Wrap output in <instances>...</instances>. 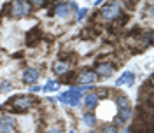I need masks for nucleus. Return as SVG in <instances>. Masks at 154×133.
Returning a JSON list of instances; mask_svg holds the SVG:
<instances>
[{
  "mask_svg": "<svg viewBox=\"0 0 154 133\" xmlns=\"http://www.w3.org/2000/svg\"><path fill=\"white\" fill-rule=\"evenodd\" d=\"M86 14H88V9H79V11H77V19H79V21H82V19L86 18Z\"/></svg>",
  "mask_w": 154,
  "mask_h": 133,
  "instance_id": "obj_18",
  "label": "nucleus"
},
{
  "mask_svg": "<svg viewBox=\"0 0 154 133\" xmlns=\"http://www.w3.org/2000/svg\"><path fill=\"white\" fill-rule=\"evenodd\" d=\"M60 89V82L56 81H49L46 86H42V91H58Z\"/></svg>",
  "mask_w": 154,
  "mask_h": 133,
  "instance_id": "obj_16",
  "label": "nucleus"
},
{
  "mask_svg": "<svg viewBox=\"0 0 154 133\" xmlns=\"http://www.w3.org/2000/svg\"><path fill=\"white\" fill-rule=\"evenodd\" d=\"M119 11H121V7H119L117 2H107L105 5L100 9V16H102L103 21H112V19H117Z\"/></svg>",
  "mask_w": 154,
  "mask_h": 133,
  "instance_id": "obj_3",
  "label": "nucleus"
},
{
  "mask_svg": "<svg viewBox=\"0 0 154 133\" xmlns=\"http://www.w3.org/2000/svg\"><path fill=\"white\" fill-rule=\"evenodd\" d=\"M40 89H42V88H40V86H37V84H33L32 88H30V91H32V93H38Z\"/></svg>",
  "mask_w": 154,
  "mask_h": 133,
  "instance_id": "obj_20",
  "label": "nucleus"
},
{
  "mask_svg": "<svg viewBox=\"0 0 154 133\" xmlns=\"http://www.w3.org/2000/svg\"><path fill=\"white\" fill-rule=\"evenodd\" d=\"M77 82H81L82 86H91L93 82H95V72H91V70H82L81 74H77Z\"/></svg>",
  "mask_w": 154,
  "mask_h": 133,
  "instance_id": "obj_5",
  "label": "nucleus"
},
{
  "mask_svg": "<svg viewBox=\"0 0 154 133\" xmlns=\"http://www.w3.org/2000/svg\"><path fill=\"white\" fill-rule=\"evenodd\" d=\"M68 133H74V131H68Z\"/></svg>",
  "mask_w": 154,
  "mask_h": 133,
  "instance_id": "obj_24",
  "label": "nucleus"
},
{
  "mask_svg": "<svg viewBox=\"0 0 154 133\" xmlns=\"http://www.w3.org/2000/svg\"><path fill=\"white\" fill-rule=\"evenodd\" d=\"M42 30L40 28H33L28 32V35H26V46H37L38 42L42 40Z\"/></svg>",
  "mask_w": 154,
  "mask_h": 133,
  "instance_id": "obj_7",
  "label": "nucleus"
},
{
  "mask_svg": "<svg viewBox=\"0 0 154 133\" xmlns=\"http://www.w3.org/2000/svg\"><path fill=\"white\" fill-rule=\"evenodd\" d=\"M16 130V123L11 116H5L0 119V133H12Z\"/></svg>",
  "mask_w": 154,
  "mask_h": 133,
  "instance_id": "obj_6",
  "label": "nucleus"
},
{
  "mask_svg": "<svg viewBox=\"0 0 154 133\" xmlns=\"http://www.w3.org/2000/svg\"><path fill=\"white\" fill-rule=\"evenodd\" d=\"M82 123L86 124L88 128H93V126L96 124V117L93 114H84L82 116Z\"/></svg>",
  "mask_w": 154,
  "mask_h": 133,
  "instance_id": "obj_15",
  "label": "nucleus"
},
{
  "mask_svg": "<svg viewBox=\"0 0 154 133\" xmlns=\"http://www.w3.org/2000/svg\"><path fill=\"white\" fill-rule=\"evenodd\" d=\"M133 82H135V74H133V72H125L123 76L116 81V86H117V88H119V86H123V84L131 86Z\"/></svg>",
  "mask_w": 154,
  "mask_h": 133,
  "instance_id": "obj_11",
  "label": "nucleus"
},
{
  "mask_svg": "<svg viewBox=\"0 0 154 133\" xmlns=\"http://www.w3.org/2000/svg\"><path fill=\"white\" fill-rule=\"evenodd\" d=\"M102 133H117V130H116L114 124H109V126L103 128V131H102Z\"/></svg>",
  "mask_w": 154,
  "mask_h": 133,
  "instance_id": "obj_19",
  "label": "nucleus"
},
{
  "mask_svg": "<svg viewBox=\"0 0 154 133\" xmlns=\"http://www.w3.org/2000/svg\"><path fill=\"white\" fill-rule=\"evenodd\" d=\"M130 117H131V107H128V109H121V110H117L116 124H125Z\"/></svg>",
  "mask_w": 154,
  "mask_h": 133,
  "instance_id": "obj_12",
  "label": "nucleus"
},
{
  "mask_svg": "<svg viewBox=\"0 0 154 133\" xmlns=\"http://www.w3.org/2000/svg\"><path fill=\"white\" fill-rule=\"evenodd\" d=\"M0 112H2V105H0Z\"/></svg>",
  "mask_w": 154,
  "mask_h": 133,
  "instance_id": "obj_23",
  "label": "nucleus"
},
{
  "mask_svg": "<svg viewBox=\"0 0 154 133\" xmlns=\"http://www.w3.org/2000/svg\"><path fill=\"white\" fill-rule=\"evenodd\" d=\"M114 102H116L117 110H121V109H128V107H130V98H128L125 93H116Z\"/></svg>",
  "mask_w": 154,
  "mask_h": 133,
  "instance_id": "obj_10",
  "label": "nucleus"
},
{
  "mask_svg": "<svg viewBox=\"0 0 154 133\" xmlns=\"http://www.w3.org/2000/svg\"><path fill=\"white\" fill-rule=\"evenodd\" d=\"M0 91H2V93H7V91H11V82H7V81L0 82Z\"/></svg>",
  "mask_w": 154,
  "mask_h": 133,
  "instance_id": "obj_17",
  "label": "nucleus"
},
{
  "mask_svg": "<svg viewBox=\"0 0 154 133\" xmlns=\"http://www.w3.org/2000/svg\"><path fill=\"white\" fill-rule=\"evenodd\" d=\"M54 12H56L58 18H67L68 14H70V9H68V4L65 2H60L54 5Z\"/></svg>",
  "mask_w": 154,
  "mask_h": 133,
  "instance_id": "obj_13",
  "label": "nucleus"
},
{
  "mask_svg": "<svg viewBox=\"0 0 154 133\" xmlns=\"http://www.w3.org/2000/svg\"><path fill=\"white\" fill-rule=\"evenodd\" d=\"M89 133H100V131H89Z\"/></svg>",
  "mask_w": 154,
  "mask_h": 133,
  "instance_id": "obj_22",
  "label": "nucleus"
},
{
  "mask_svg": "<svg viewBox=\"0 0 154 133\" xmlns=\"http://www.w3.org/2000/svg\"><path fill=\"white\" fill-rule=\"evenodd\" d=\"M30 12H32V4L25 2V0H16V2H11L9 4V16L11 18H26Z\"/></svg>",
  "mask_w": 154,
  "mask_h": 133,
  "instance_id": "obj_2",
  "label": "nucleus"
},
{
  "mask_svg": "<svg viewBox=\"0 0 154 133\" xmlns=\"http://www.w3.org/2000/svg\"><path fill=\"white\" fill-rule=\"evenodd\" d=\"M114 70H116L114 63H110V61H102V63L96 65V70H95L96 74L95 76L102 77V79H107V77H110L112 74H114Z\"/></svg>",
  "mask_w": 154,
  "mask_h": 133,
  "instance_id": "obj_4",
  "label": "nucleus"
},
{
  "mask_svg": "<svg viewBox=\"0 0 154 133\" xmlns=\"http://www.w3.org/2000/svg\"><path fill=\"white\" fill-rule=\"evenodd\" d=\"M81 102L84 104V107H86L88 110H93L98 105V96H96V93H88V95H84L81 98Z\"/></svg>",
  "mask_w": 154,
  "mask_h": 133,
  "instance_id": "obj_9",
  "label": "nucleus"
},
{
  "mask_svg": "<svg viewBox=\"0 0 154 133\" xmlns=\"http://www.w3.org/2000/svg\"><path fill=\"white\" fill-rule=\"evenodd\" d=\"M37 100L30 95H18V96H12L9 100V107H11V112H18V114H23V112H28L30 109L33 107Z\"/></svg>",
  "mask_w": 154,
  "mask_h": 133,
  "instance_id": "obj_1",
  "label": "nucleus"
},
{
  "mask_svg": "<svg viewBox=\"0 0 154 133\" xmlns=\"http://www.w3.org/2000/svg\"><path fill=\"white\" fill-rule=\"evenodd\" d=\"M49 133H61V131H60L58 128H51V130H49Z\"/></svg>",
  "mask_w": 154,
  "mask_h": 133,
  "instance_id": "obj_21",
  "label": "nucleus"
},
{
  "mask_svg": "<svg viewBox=\"0 0 154 133\" xmlns=\"http://www.w3.org/2000/svg\"><path fill=\"white\" fill-rule=\"evenodd\" d=\"M53 70H54V74H58V76H65L68 72V63L67 61H60L58 60L56 63L53 65Z\"/></svg>",
  "mask_w": 154,
  "mask_h": 133,
  "instance_id": "obj_14",
  "label": "nucleus"
},
{
  "mask_svg": "<svg viewBox=\"0 0 154 133\" xmlns=\"http://www.w3.org/2000/svg\"><path fill=\"white\" fill-rule=\"evenodd\" d=\"M21 77H23V81L26 84H33V82H37V79H38V70L37 68H25Z\"/></svg>",
  "mask_w": 154,
  "mask_h": 133,
  "instance_id": "obj_8",
  "label": "nucleus"
}]
</instances>
